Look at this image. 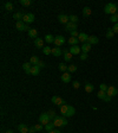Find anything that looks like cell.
I'll list each match as a JSON object with an SVG mask.
<instances>
[{
    "instance_id": "cell-7",
    "label": "cell",
    "mask_w": 118,
    "mask_h": 133,
    "mask_svg": "<svg viewBox=\"0 0 118 133\" xmlns=\"http://www.w3.org/2000/svg\"><path fill=\"white\" fill-rule=\"evenodd\" d=\"M51 101H52L56 106H59V107H61L63 105H66L65 101H64L61 97H59V96H53V97L51 99Z\"/></svg>"
},
{
    "instance_id": "cell-30",
    "label": "cell",
    "mask_w": 118,
    "mask_h": 133,
    "mask_svg": "<svg viewBox=\"0 0 118 133\" xmlns=\"http://www.w3.org/2000/svg\"><path fill=\"white\" fill-rule=\"evenodd\" d=\"M116 33L113 32V30L110 28V29H107V31H106V38H109V39H111V38H113V36H114Z\"/></svg>"
},
{
    "instance_id": "cell-5",
    "label": "cell",
    "mask_w": 118,
    "mask_h": 133,
    "mask_svg": "<svg viewBox=\"0 0 118 133\" xmlns=\"http://www.w3.org/2000/svg\"><path fill=\"white\" fill-rule=\"evenodd\" d=\"M23 22L25 24H31L34 22V14L33 13H25L24 18H23Z\"/></svg>"
},
{
    "instance_id": "cell-50",
    "label": "cell",
    "mask_w": 118,
    "mask_h": 133,
    "mask_svg": "<svg viewBox=\"0 0 118 133\" xmlns=\"http://www.w3.org/2000/svg\"><path fill=\"white\" fill-rule=\"evenodd\" d=\"M30 133H36V129H34V127H31V128H30Z\"/></svg>"
},
{
    "instance_id": "cell-21",
    "label": "cell",
    "mask_w": 118,
    "mask_h": 133,
    "mask_svg": "<svg viewBox=\"0 0 118 133\" xmlns=\"http://www.w3.org/2000/svg\"><path fill=\"white\" fill-rule=\"evenodd\" d=\"M74 114H76V109H74L72 106H70V105H69V109H67V113L65 114V116H66V118H69V116H73Z\"/></svg>"
},
{
    "instance_id": "cell-13",
    "label": "cell",
    "mask_w": 118,
    "mask_h": 133,
    "mask_svg": "<svg viewBox=\"0 0 118 133\" xmlns=\"http://www.w3.org/2000/svg\"><path fill=\"white\" fill-rule=\"evenodd\" d=\"M61 81H63L64 83H69V82L71 81V74H70L69 71L63 73V75H61Z\"/></svg>"
},
{
    "instance_id": "cell-49",
    "label": "cell",
    "mask_w": 118,
    "mask_h": 133,
    "mask_svg": "<svg viewBox=\"0 0 118 133\" xmlns=\"http://www.w3.org/2000/svg\"><path fill=\"white\" fill-rule=\"evenodd\" d=\"M47 133H60V131H59V129H52V131H50V132H47Z\"/></svg>"
},
{
    "instance_id": "cell-47",
    "label": "cell",
    "mask_w": 118,
    "mask_h": 133,
    "mask_svg": "<svg viewBox=\"0 0 118 133\" xmlns=\"http://www.w3.org/2000/svg\"><path fill=\"white\" fill-rule=\"evenodd\" d=\"M79 87H80V83H79L78 81H74V82H73V88H74V89H78Z\"/></svg>"
},
{
    "instance_id": "cell-24",
    "label": "cell",
    "mask_w": 118,
    "mask_h": 133,
    "mask_svg": "<svg viewBox=\"0 0 118 133\" xmlns=\"http://www.w3.org/2000/svg\"><path fill=\"white\" fill-rule=\"evenodd\" d=\"M5 9H6V11H7V12H11V11H13V10H14L13 3H11V1H7V3L5 4Z\"/></svg>"
},
{
    "instance_id": "cell-27",
    "label": "cell",
    "mask_w": 118,
    "mask_h": 133,
    "mask_svg": "<svg viewBox=\"0 0 118 133\" xmlns=\"http://www.w3.org/2000/svg\"><path fill=\"white\" fill-rule=\"evenodd\" d=\"M28 36H30L31 38H37V36H38V31H37L36 29H31V30L28 31Z\"/></svg>"
},
{
    "instance_id": "cell-36",
    "label": "cell",
    "mask_w": 118,
    "mask_h": 133,
    "mask_svg": "<svg viewBox=\"0 0 118 133\" xmlns=\"http://www.w3.org/2000/svg\"><path fill=\"white\" fill-rule=\"evenodd\" d=\"M110 20H111L112 23H114V24H117V23H118V13H116V14H113V16H111V17H110Z\"/></svg>"
},
{
    "instance_id": "cell-22",
    "label": "cell",
    "mask_w": 118,
    "mask_h": 133,
    "mask_svg": "<svg viewBox=\"0 0 118 133\" xmlns=\"http://www.w3.org/2000/svg\"><path fill=\"white\" fill-rule=\"evenodd\" d=\"M31 68H32V64H31L30 62H27V63H24V64H23V69H24V71H25L26 74H30Z\"/></svg>"
},
{
    "instance_id": "cell-43",
    "label": "cell",
    "mask_w": 118,
    "mask_h": 133,
    "mask_svg": "<svg viewBox=\"0 0 118 133\" xmlns=\"http://www.w3.org/2000/svg\"><path fill=\"white\" fill-rule=\"evenodd\" d=\"M43 126H44V125H41V124H37V125H34L33 127H34V129H36V131H38V132H39V131H41V129H43Z\"/></svg>"
},
{
    "instance_id": "cell-52",
    "label": "cell",
    "mask_w": 118,
    "mask_h": 133,
    "mask_svg": "<svg viewBox=\"0 0 118 133\" xmlns=\"http://www.w3.org/2000/svg\"><path fill=\"white\" fill-rule=\"evenodd\" d=\"M117 13H118V11H117Z\"/></svg>"
},
{
    "instance_id": "cell-23",
    "label": "cell",
    "mask_w": 118,
    "mask_h": 133,
    "mask_svg": "<svg viewBox=\"0 0 118 133\" xmlns=\"http://www.w3.org/2000/svg\"><path fill=\"white\" fill-rule=\"evenodd\" d=\"M84 88H85V92H86V93H92V92H93V89H94V87H93V86H92L90 82L85 83Z\"/></svg>"
},
{
    "instance_id": "cell-19",
    "label": "cell",
    "mask_w": 118,
    "mask_h": 133,
    "mask_svg": "<svg viewBox=\"0 0 118 133\" xmlns=\"http://www.w3.org/2000/svg\"><path fill=\"white\" fill-rule=\"evenodd\" d=\"M52 55L54 57H59L63 55V51L60 50V48H52Z\"/></svg>"
},
{
    "instance_id": "cell-17",
    "label": "cell",
    "mask_w": 118,
    "mask_h": 133,
    "mask_svg": "<svg viewBox=\"0 0 118 133\" xmlns=\"http://www.w3.org/2000/svg\"><path fill=\"white\" fill-rule=\"evenodd\" d=\"M63 55H64V61H66V62L71 61L72 57H73V55H72L70 51H67V50H64V51H63Z\"/></svg>"
},
{
    "instance_id": "cell-14",
    "label": "cell",
    "mask_w": 118,
    "mask_h": 133,
    "mask_svg": "<svg viewBox=\"0 0 118 133\" xmlns=\"http://www.w3.org/2000/svg\"><path fill=\"white\" fill-rule=\"evenodd\" d=\"M89 37H90V36H87L85 32H81V33H79V37H78V39H79V42H81V43L84 44V43H87V41H89Z\"/></svg>"
},
{
    "instance_id": "cell-18",
    "label": "cell",
    "mask_w": 118,
    "mask_h": 133,
    "mask_svg": "<svg viewBox=\"0 0 118 133\" xmlns=\"http://www.w3.org/2000/svg\"><path fill=\"white\" fill-rule=\"evenodd\" d=\"M34 45H36V48H43L44 49V41L41 39V38H36L34 39Z\"/></svg>"
},
{
    "instance_id": "cell-46",
    "label": "cell",
    "mask_w": 118,
    "mask_h": 133,
    "mask_svg": "<svg viewBox=\"0 0 118 133\" xmlns=\"http://www.w3.org/2000/svg\"><path fill=\"white\" fill-rule=\"evenodd\" d=\"M37 67H39V68L41 69V68H45V67H46V64H45V62H44V61H39V62H38V64H37Z\"/></svg>"
},
{
    "instance_id": "cell-9",
    "label": "cell",
    "mask_w": 118,
    "mask_h": 133,
    "mask_svg": "<svg viewBox=\"0 0 118 133\" xmlns=\"http://www.w3.org/2000/svg\"><path fill=\"white\" fill-rule=\"evenodd\" d=\"M64 43H65V38L63 37V36H57L56 37V39H54V45L56 46H61V45H64Z\"/></svg>"
},
{
    "instance_id": "cell-32",
    "label": "cell",
    "mask_w": 118,
    "mask_h": 133,
    "mask_svg": "<svg viewBox=\"0 0 118 133\" xmlns=\"http://www.w3.org/2000/svg\"><path fill=\"white\" fill-rule=\"evenodd\" d=\"M39 61H40V60H39V58H38L37 56H32V57L30 58V63H31L32 65H37Z\"/></svg>"
},
{
    "instance_id": "cell-25",
    "label": "cell",
    "mask_w": 118,
    "mask_h": 133,
    "mask_svg": "<svg viewBox=\"0 0 118 133\" xmlns=\"http://www.w3.org/2000/svg\"><path fill=\"white\" fill-rule=\"evenodd\" d=\"M24 13L23 12H17V13H14L13 14V18L14 19H17V22H19V20H23V18H24Z\"/></svg>"
},
{
    "instance_id": "cell-33",
    "label": "cell",
    "mask_w": 118,
    "mask_h": 133,
    "mask_svg": "<svg viewBox=\"0 0 118 133\" xmlns=\"http://www.w3.org/2000/svg\"><path fill=\"white\" fill-rule=\"evenodd\" d=\"M67 109H69V105H63L60 107V113L63 114V116H65V114L67 113Z\"/></svg>"
},
{
    "instance_id": "cell-35",
    "label": "cell",
    "mask_w": 118,
    "mask_h": 133,
    "mask_svg": "<svg viewBox=\"0 0 118 133\" xmlns=\"http://www.w3.org/2000/svg\"><path fill=\"white\" fill-rule=\"evenodd\" d=\"M67 69H69V67H67V65H65L64 63H60V64H59V70H60V71L66 73V70H67Z\"/></svg>"
},
{
    "instance_id": "cell-45",
    "label": "cell",
    "mask_w": 118,
    "mask_h": 133,
    "mask_svg": "<svg viewBox=\"0 0 118 133\" xmlns=\"http://www.w3.org/2000/svg\"><path fill=\"white\" fill-rule=\"evenodd\" d=\"M87 57H89V56H87V54L83 52V54H80V57H79V58H80L81 61H86V60H87Z\"/></svg>"
},
{
    "instance_id": "cell-40",
    "label": "cell",
    "mask_w": 118,
    "mask_h": 133,
    "mask_svg": "<svg viewBox=\"0 0 118 133\" xmlns=\"http://www.w3.org/2000/svg\"><path fill=\"white\" fill-rule=\"evenodd\" d=\"M53 128H54V125H53V124H47V125H45V129H46L47 132L52 131Z\"/></svg>"
},
{
    "instance_id": "cell-8",
    "label": "cell",
    "mask_w": 118,
    "mask_h": 133,
    "mask_svg": "<svg viewBox=\"0 0 118 133\" xmlns=\"http://www.w3.org/2000/svg\"><path fill=\"white\" fill-rule=\"evenodd\" d=\"M58 22H59L60 24L66 25L67 23H70V17L66 16V14H59V16H58Z\"/></svg>"
},
{
    "instance_id": "cell-37",
    "label": "cell",
    "mask_w": 118,
    "mask_h": 133,
    "mask_svg": "<svg viewBox=\"0 0 118 133\" xmlns=\"http://www.w3.org/2000/svg\"><path fill=\"white\" fill-rule=\"evenodd\" d=\"M69 73L71 74V73H74V71H77V65H74V64H71V65H69Z\"/></svg>"
},
{
    "instance_id": "cell-10",
    "label": "cell",
    "mask_w": 118,
    "mask_h": 133,
    "mask_svg": "<svg viewBox=\"0 0 118 133\" xmlns=\"http://www.w3.org/2000/svg\"><path fill=\"white\" fill-rule=\"evenodd\" d=\"M65 30H66V31H69V32L74 31V30H77V24H76V23L70 22V23H67V24L65 25Z\"/></svg>"
},
{
    "instance_id": "cell-11",
    "label": "cell",
    "mask_w": 118,
    "mask_h": 133,
    "mask_svg": "<svg viewBox=\"0 0 118 133\" xmlns=\"http://www.w3.org/2000/svg\"><path fill=\"white\" fill-rule=\"evenodd\" d=\"M80 51H81V48L78 46V45H73V46L70 48V52H71L72 55H79Z\"/></svg>"
},
{
    "instance_id": "cell-12",
    "label": "cell",
    "mask_w": 118,
    "mask_h": 133,
    "mask_svg": "<svg viewBox=\"0 0 118 133\" xmlns=\"http://www.w3.org/2000/svg\"><path fill=\"white\" fill-rule=\"evenodd\" d=\"M39 73H40V68L37 67V65H32V68H31V70H30V75H32V76H38Z\"/></svg>"
},
{
    "instance_id": "cell-20",
    "label": "cell",
    "mask_w": 118,
    "mask_h": 133,
    "mask_svg": "<svg viewBox=\"0 0 118 133\" xmlns=\"http://www.w3.org/2000/svg\"><path fill=\"white\" fill-rule=\"evenodd\" d=\"M98 42H99V39H98L97 36H90V37H89V41H87V43H90L91 45L98 44Z\"/></svg>"
},
{
    "instance_id": "cell-48",
    "label": "cell",
    "mask_w": 118,
    "mask_h": 133,
    "mask_svg": "<svg viewBox=\"0 0 118 133\" xmlns=\"http://www.w3.org/2000/svg\"><path fill=\"white\" fill-rule=\"evenodd\" d=\"M112 30H113V32H114V33H118V23L113 25V28H112Z\"/></svg>"
},
{
    "instance_id": "cell-29",
    "label": "cell",
    "mask_w": 118,
    "mask_h": 133,
    "mask_svg": "<svg viewBox=\"0 0 118 133\" xmlns=\"http://www.w3.org/2000/svg\"><path fill=\"white\" fill-rule=\"evenodd\" d=\"M91 13H92V10H91L90 7H87V6H86V7H84V9H83V14H84L85 17H89Z\"/></svg>"
},
{
    "instance_id": "cell-39",
    "label": "cell",
    "mask_w": 118,
    "mask_h": 133,
    "mask_svg": "<svg viewBox=\"0 0 118 133\" xmlns=\"http://www.w3.org/2000/svg\"><path fill=\"white\" fill-rule=\"evenodd\" d=\"M107 89H109V86H106L105 83H102V84L99 86V90H103V92H107Z\"/></svg>"
},
{
    "instance_id": "cell-41",
    "label": "cell",
    "mask_w": 118,
    "mask_h": 133,
    "mask_svg": "<svg viewBox=\"0 0 118 133\" xmlns=\"http://www.w3.org/2000/svg\"><path fill=\"white\" fill-rule=\"evenodd\" d=\"M47 114H49V116H50V119H51V120H54V119H56V116H57V115H56V113H54V110H50Z\"/></svg>"
},
{
    "instance_id": "cell-42",
    "label": "cell",
    "mask_w": 118,
    "mask_h": 133,
    "mask_svg": "<svg viewBox=\"0 0 118 133\" xmlns=\"http://www.w3.org/2000/svg\"><path fill=\"white\" fill-rule=\"evenodd\" d=\"M70 33H71V37H74V38H78V37H79V32H78L77 30H74V31H71Z\"/></svg>"
},
{
    "instance_id": "cell-51",
    "label": "cell",
    "mask_w": 118,
    "mask_h": 133,
    "mask_svg": "<svg viewBox=\"0 0 118 133\" xmlns=\"http://www.w3.org/2000/svg\"><path fill=\"white\" fill-rule=\"evenodd\" d=\"M5 133H13V132H12V131H11V129H8V131H6V132H5Z\"/></svg>"
},
{
    "instance_id": "cell-4",
    "label": "cell",
    "mask_w": 118,
    "mask_h": 133,
    "mask_svg": "<svg viewBox=\"0 0 118 133\" xmlns=\"http://www.w3.org/2000/svg\"><path fill=\"white\" fill-rule=\"evenodd\" d=\"M16 28H17V30H19V31H26V30H28V31H30V30H31V29H30V28H28V26L23 22V20L17 22V23H16Z\"/></svg>"
},
{
    "instance_id": "cell-2",
    "label": "cell",
    "mask_w": 118,
    "mask_h": 133,
    "mask_svg": "<svg viewBox=\"0 0 118 133\" xmlns=\"http://www.w3.org/2000/svg\"><path fill=\"white\" fill-rule=\"evenodd\" d=\"M67 124H69V122H67L66 118H65V116H61V115H57V116H56V119L53 120V125H54V127L66 126Z\"/></svg>"
},
{
    "instance_id": "cell-28",
    "label": "cell",
    "mask_w": 118,
    "mask_h": 133,
    "mask_svg": "<svg viewBox=\"0 0 118 133\" xmlns=\"http://www.w3.org/2000/svg\"><path fill=\"white\" fill-rule=\"evenodd\" d=\"M54 39H56V37H53L52 35H46V36H45V41H46L49 44L54 43Z\"/></svg>"
},
{
    "instance_id": "cell-26",
    "label": "cell",
    "mask_w": 118,
    "mask_h": 133,
    "mask_svg": "<svg viewBox=\"0 0 118 133\" xmlns=\"http://www.w3.org/2000/svg\"><path fill=\"white\" fill-rule=\"evenodd\" d=\"M97 96H98V99H102V100H105V99L107 97V94H106V92H103V90H99V92L97 93Z\"/></svg>"
},
{
    "instance_id": "cell-6",
    "label": "cell",
    "mask_w": 118,
    "mask_h": 133,
    "mask_svg": "<svg viewBox=\"0 0 118 133\" xmlns=\"http://www.w3.org/2000/svg\"><path fill=\"white\" fill-rule=\"evenodd\" d=\"M106 94H107V96L113 97V96H116V95L118 94V89H117L116 87H113V86H109V89H107Z\"/></svg>"
},
{
    "instance_id": "cell-15",
    "label": "cell",
    "mask_w": 118,
    "mask_h": 133,
    "mask_svg": "<svg viewBox=\"0 0 118 133\" xmlns=\"http://www.w3.org/2000/svg\"><path fill=\"white\" fill-rule=\"evenodd\" d=\"M18 129H19L20 133H30V128H28L26 125H24V124L18 125Z\"/></svg>"
},
{
    "instance_id": "cell-31",
    "label": "cell",
    "mask_w": 118,
    "mask_h": 133,
    "mask_svg": "<svg viewBox=\"0 0 118 133\" xmlns=\"http://www.w3.org/2000/svg\"><path fill=\"white\" fill-rule=\"evenodd\" d=\"M69 43L71 44V46H73V45H77L79 43V39L74 38V37H71V38H69Z\"/></svg>"
},
{
    "instance_id": "cell-34",
    "label": "cell",
    "mask_w": 118,
    "mask_h": 133,
    "mask_svg": "<svg viewBox=\"0 0 118 133\" xmlns=\"http://www.w3.org/2000/svg\"><path fill=\"white\" fill-rule=\"evenodd\" d=\"M43 52H44V55L49 56V55L52 54V48H50V46H45V48L43 49Z\"/></svg>"
},
{
    "instance_id": "cell-38",
    "label": "cell",
    "mask_w": 118,
    "mask_h": 133,
    "mask_svg": "<svg viewBox=\"0 0 118 133\" xmlns=\"http://www.w3.org/2000/svg\"><path fill=\"white\" fill-rule=\"evenodd\" d=\"M20 4L23 6H30L32 4V1H31V0H20Z\"/></svg>"
},
{
    "instance_id": "cell-16",
    "label": "cell",
    "mask_w": 118,
    "mask_h": 133,
    "mask_svg": "<svg viewBox=\"0 0 118 133\" xmlns=\"http://www.w3.org/2000/svg\"><path fill=\"white\" fill-rule=\"evenodd\" d=\"M80 48H81V51H83V52L87 54V52H89V51L92 49V45H91L90 43H84V44H83Z\"/></svg>"
},
{
    "instance_id": "cell-44",
    "label": "cell",
    "mask_w": 118,
    "mask_h": 133,
    "mask_svg": "<svg viewBox=\"0 0 118 133\" xmlns=\"http://www.w3.org/2000/svg\"><path fill=\"white\" fill-rule=\"evenodd\" d=\"M70 22L77 24V22H78V17H77V16H70Z\"/></svg>"
},
{
    "instance_id": "cell-1",
    "label": "cell",
    "mask_w": 118,
    "mask_h": 133,
    "mask_svg": "<svg viewBox=\"0 0 118 133\" xmlns=\"http://www.w3.org/2000/svg\"><path fill=\"white\" fill-rule=\"evenodd\" d=\"M117 11H118V6H117L116 4H113V3H109V4H106L105 7H104V12H105L106 14L113 16V14L117 13Z\"/></svg>"
},
{
    "instance_id": "cell-3",
    "label": "cell",
    "mask_w": 118,
    "mask_h": 133,
    "mask_svg": "<svg viewBox=\"0 0 118 133\" xmlns=\"http://www.w3.org/2000/svg\"><path fill=\"white\" fill-rule=\"evenodd\" d=\"M50 121H51V119H50V116H49L47 113L40 114V116H39V122H40L41 125H47V124H50Z\"/></svg>"
}]
</instances>
